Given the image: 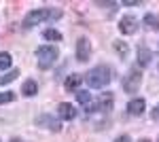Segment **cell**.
I'll use <instances>...</instances> for the list:
<instances>
[{"label": "cell", "mask_w": 159, "mask_h": 142, "mask_svg": "<svg viewBox=\"0 0 159 142\" xmlns=\"http://www.w3.org/2000/svg\"><path fill=\"white\" fill-rule=\"evenodd\" d=\"M85 81L91 89H104V87L112 81V70H110L106 64H100V66L91 68V70L85 74Z\"/></svg>", "instance_id": "obj_1"}, {"label": "cell", "mask_w": 159, "mask_h": 142, "mask_svg": "<svg viewBox=\"0 0 159 142\" xmlns=\"http://www.w3.org/2000/svg\"><path fill=\"white\" fill-rule=\"evenodd\" d=\"M57 57H60V51H57V47H53V45H40L36 49V64H38L40 70L53 68Z\"/></svg>", "instance_id": "obj_2"}, {"label": "cell", "mask_w": 159, "mask_h": 142, "mask_svg": "<svg viewBox=\"0 0 159 142\" xmlns=\"http://www.w3.org/2000/svg\"><path fill=\"white\" fill-rule=\"evenodd\" d=\"M45 19H51V9H34L24 17L21 25H24V30H32L34 25L43 24Z\"/></svg>", "instance_id": "obj_3"}, {"label": "cell", "mask_w": 159, "mask_h": 142, "mask_svg": "<svg viewBox=\"0 0 159 142\" xmlns=\"http://www.w3.org/2000/svg\"><path fill=\"white\" fill-rule=\"evenodd\" d=\"M140 85H142V72L138 68H132L123 76V91L125 94H136L140 89Z\"/></svg>", "instance_id": "obj_4"}, {"label": "cell", "mask_w": 159, "mask_h": 142, "mask_svg": "<svg viewBox=\"0 0 159 142\" xmlns=\"http://www.w3.org/2000/svg\"><path fill=\"white\" fill-rule=\"evenodd\" d=\"M136 30H138V19L134 15H123L119 19V32L121 34L132 36V34H136Z\"/></svg>", "instance_id": "obj_5"}, {"label": "cell", "mask_w": 159, "mask_h": 142, "mask_svg": "<svg viewBox=\"0 0 159 142\" xmlns=\"http://www.w3.org/2000/svg\"><path fill=\"white\" fill-rule=\"evenodd\" d=\"M34 123H36V125H40V127H45V130H51V131H60V130H61L60 119L51 117L49 112H47V115H40V117H36V119H34Z\"/></svg>", "instance_id": "obj_6"}, {"label": "cell", "mask_w": 159, "mask_h": 142, "mask_svg": "<svg viewBox=\"0 0 159 142\" xmlns=\"http://www.w3.org/2000/svg\"><path fill=\"white\" fill-rule=\"evenodd\" d=\"M89 55H91V40L85 38V36H81L76 40V59L79 62H87Z\"/></svg>", "instance_id": "obj_7"}, {"label": "cell", "mask_w": 159, "mask_h": 142, "mask_svg": "<svg viewBox=\"0 0 159 142\" xmlns=\"http://www.w3.org/2000/svg\"><path fill=\"white\" fill-rule=\"evenodd\" d=\"M87 110H98V112H108V110H112V94L106 91L96 104H89Z\"/></svg>", "instance_id": "obj_8"}, {"label": "cell", "mask_w": 159, "mask_h": 142, "mask_svg": "<svg viewBox=\"0 0 159 142\" xmlns=\"http://www.w3.org/2000/svg\"><path fill=\"white\" fill-rule=\"evenodd\" d=\"M144 110H147V102H144L142 98H132V100L127 102V112H129L132 117L144 115Z\"/></svg>", "instance_id": "obj_9"}, {"label": "cell", "mask_w": 159, "mask_h": 142, "mask_svg": "<svg viewBox=\"0 0 159 142\" xmlns=\"http://www.w3.org/2000/svg\"><path fill=\"white\" fill-rule=\"evenodd\" d=\"M57 117H60L61 121H72V119L76 117V108H74L72 104H68V102H60V104H57Z\"/></svg>", "instance_id": "obj_10"}, {"label": "cell", "mask_w": 159, "mask_h": 142, "mask_svg": "<svg viewBox=\"0 0 159 142\" xmlns=\"http://www.w3.org/2000/svg\"><path fill=\"white\" fill-rule=\"evenodd\" d=\"M83 83V74H79V72H72V74H68L66 76V81H64V87H66V91H76L79 87Z\"/></svg>", "instance_id": "obj_11"}, {"label": "cell", "mask_w": 159, "mask_h": 142, "mask_svg": "<svg viewBox=\"0 0 159 142\" xmlns=\"http://www.w3.org/2000/svg\"><path fill=\"white\" fill-rule=\"evenodd\" d=\"M21 94H24L25 98L36 95V94H38V83L34 81V79H28V81H24V85H21Z\"/></svg>", "instance_id": "obj_12"}, {"label": "cell", "mask_w": 159, "mask_h": 142, "mask_svg": "<svg viewBox=\"0 0 159 142\" xmlns=\"http://www.w3.org/2000/svg\"><path fill=\"white\" fill-rule=\"evenodd\" d=\"M151 59H153V53L147 47H138V64H140V68H147L151 64Z\"/></svg>", "instance_id": "obj_13"}, {"label": "cell", "mask_w": 159, "mask_h": 142, "mask_svg": "<svg viewBox=\"0 0 159 142\" xmlns=\"http://www.w3.org/2000/svg\"><path fill=\"white\" fill-rule=\"evenodd\" d=\"M144 25H147L148 30H159V15L147 13V15H144Z\"/></svg>", "instance_id": "obj_14"}, {"label": "cell", "mask_w": 159, "mask_h": 142, "mask_svg": "<svg viewBox=\"0 0 159 142\" xmlns=\"http://www.w3.org/2000/svg\"><path fill=\"white\" fill-rule=\"evenodd\" d=\"M76 102L81 104V106H89L91 104V94L89 91H85V89H76Z\"/></svg>", "instance_id": "obj_15"}, {"label": "cell", "mask_w": 159, "mask_h": 142, "mask_svg": "<svg viewBox=\"0 0 159 142\" xmlns=\"http://www.w3.org/2000/svg\"><path fill=\"white\" fill-rule=\"evenodd\" d=\"M17 76H19V70H17V68H13V70H9L7 74H2V76H0V85H9V83H13Z\"/></svg>", "instance_id": "obj_16"}, {"label": "cell", "mask_w": 159, "mask_h": 142, "mask_svg": "<svg viewBox=\"0 0 159 142\" xmlns=\"http://www.w3.org/2000/svg\"><path fill=\"white\" fill-rule=\"evenodd\" d=\"M43 38L45 40H61V32H57L55 28H47V30H43Z\"/></svg>", "instance_id": "obj_17"}, {"label": "cell", "mask_w": 159, "mask_h": 142, "mask_svg": "<svg viewBox=\"0 0 159 142\" xmlns=\"http://www.w3.org/2000/svg\"><path fill=\"white\" fill-rule=\"evenodd\" d=\"M11 62H13L11 53H7V51H0V70H7V68L11 66Z\"/></svg>", "instance_id": "obj_18"}, {"label": "cell", "mask_w": 159, "mask_h": 142, "mask_svg": "<svg viewBox=\"0 0 159 142\" xmlns=\"http://www.w3.org/2000/svg\"><path fill=\"white\" fill-rule=\"evenodd\" d=\"M112 47H115V51H117L121 57H127V45H125L123 40H115V43H112Z\"/></svg>", "instance_id": "obj_19"}, {"label": "cell", "mask_w": 159, "mask_h": 142, "mask_svg": "<svg viewBox=\"0 0 159 142\" xmlns=\"http://www.w3.org/2000/svg\"><path fill=\"white\" fill-rule=\"evenodd\" d=\"M13 100H15V94H13V91H2V94H0V104H9Z\"/></svg>", "instance_id": "obj_20"}, {"label": "cell", "mask_w": 159, "mask_h": 142, "mask_svg": "<svg viewBox=\"0 0 159 142\" xmlns=\"http://www.w3.org/2000/svg\"><path fill=\"white\" fill-rule=\"evenodd\" d=\"M123 4H125V7H140L142 2H140V0H123Z\"/></svg>", "instance_id": "obj_21"}, {"label": "cell", "mask_w": 159, "mask_h": 142, "mask_svg": "<svg viewBox=\"0 0 159 142\" xmlns=\"http://www.w3.org/2000/svg\"><path fill=\"white\" fill-rule=\"evenodd\" d=\"M151 119H153V121H159V104L153 108V112H151Z\"/></svg>", "instance_id": "obj_22"}, {"label": "cell", "mask_w": 159, "mask_h": 142, "mask_svg": "<svg viewBox=\"0 0 159 142\" xmlns=\"http://www.w3.org/2000/svg\"><path fill=\"white\" fill-rule=\"evenodd\" d=\"M115 142H132V140H129V136L123 134V136H119V138H115Z\"/></svg>", "instance_id": "obj_23"}, {"label": "cell", "mask_w": 159, "mask_h": 142, "mask_svg": "<svg viewBox=\"0 0 159 142\" xmlns=\"http://www.w3.org/2000/svg\"><path fill=\"white\" fill-rule=\"evenodd\" d=\"M138 142H151V140H148V138H142V140H138Z\"/></svg>", "instance_id": "obj_24"}, {"label": "cell", "mask_w": 159, "mask_h": 142, "mask_svg": "<svg viewBox=\"0 0 159 142\" xmlns=\"http://www.w3.org/2000/svg\"><path fill=\"white\" fill-rule=\"evenodd\" d=\"M11 142H21V140H17V138H13V140Z\"/></svg>", "instance_id": "obj_25"}, {"label": "cell", "mask_w": 159, "mask_h": 142, "mask_svg": "<svg viewBox=\"0 0 159 142\" xmlns=\"http://www.w3.org/2000/svg\"><path fill=\"white\" fill-rule=\"evenodd\" d=\"M157 142H159V140H157Z\"/></svg>", "instance_id": "obj_26"}]
</instances>
